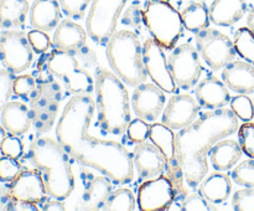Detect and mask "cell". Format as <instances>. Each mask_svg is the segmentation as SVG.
<instances>
[{
  "label": "cell",
  "mask_w": 254,
  "mask_h": 211,
  "mask_svg": "<svg viewBox=\"0 0 254 211\" xmlns=\"http://www.w3.org/2000/svg\"><path fill=\"white\" fill-rule=\"evenodd\" d=\"M166 104L165 91L158 84L143 83L135 87L131 96V108L138 118L146 122H155L163 114Z\"/></svg>",
  "instance_id": "2e32d148"
},
{
  "label": "cell",
  "mask_w": 254,
  "mask_h": 211,
  "mask_svg": "<svg viewBox=\"0 0 254 211\" xmlns=\"http://www.w3.org/2000/svg\"><path fill=\"white\" fill-rule=\"evenodd\" d=\"M29 158L40 170L50 198L64 200L74 189V175L69 155L59 141L39 137L31 143Z\"/></svg>",
  "instance_id": "277c9868"
},
{
  "label": "cell",
  "mask_w": 254,
  "mask_h": 211,
  "mask_svg": "<svg viewBox=\"0 0 254 211\" xmlns=\"http://www.w3.org/2000/svg\"><path fill=\"white\" fill-rule=\"evenodd\" d=\"M37 67L62 82L67 92L72 94H92L94 91V79L87 70L79 66L73 52L55 49L42 54L37 61Z\"/></svg>",
  "instance_id": "8992f818"
},
{
  "label": "cell",
  "mask_w": 254,
  "mask_h": 211,
  "mask_svg": "<svg viewBox=\"0 0 254 211\" xmlns=\"http://www.w3.org/2000/svg\"><path fill=\"white\" fill-rule=\"evenodd\" d=\"M200 103L186 93L174 94L165 104L161 119L173 131H181L197 119Z\"/></svg>",
  "instance_id": "e0dca14e"
},
{
  "label": "cell",
  "mask_w": 254,
  "mask_h": 211,
  "mask_svg": "<svg viewBox=\"0 0 254 211\" xmlns=\"http://www.w3.org/2000/svg\"><path fill=\"white\" fill-rule=\"evenodd\" d=\"M15 73L7 69L0 70V113L14 93Z\"/></svg>",
  "instance_id": "e575fe53"
},
{
  "label": "cell",
  "mask_w": 254,
  "mask_h": 211,
  "mask_svg": "<svg viewBox=\"0 0 254 211\" xmlns=\"http://www.w3.org/2000/svg\"><path fill=\"white\" fill-rule=\"evenodd\" d=\"M238 117L232 109H211L176 133V151L180 158L186 185L195 190L207 175V155L221 139L238 131Z\"/></svg>",
  "instance_id": "7a4b0ae2"
},
{
  "label": "cell",
  "mask_w": 254,
  "mask_h": 211,
  "mask_svg": "<svg viewBox=\"0 0 254 211\" xmlns=\"http://www.w3.org/2000/svg\"><path fill=\"white\" fill-rule=\"evenodd\" d=\"M87 30L71 19L61 20L54 32V46L59 50L68 52H78L86 46Z\"/></svg>",
  "instance_id": "7402d4cb"
},
{
  "label": "cell",
  "mask_w": 254,
  "mask_h": 211,
  "mask_svg": "<svg viewBox=\"0 0 254 211\" xmlns=\"http://www.w3.org/2000/svg\"><path fill=\"white\" fill-rule=\"evenodd\" d=\"M143 22L151 37L165 50H173L183 36L181 12L168 0H148L143 6Z\"/></svg>",
  "instance_id": "52a82bcc"
},
{
  "label": "cell",
  "mask_w": 254,
  "mask_h": 211,
  "mask_svg": "<svg viewBox=\"0 0 254 211\" xmlns=\"http://www.w3.org/2000/svg\"><path fill=\"white\" fill-rule=\"evenodd\" d=\"M143 57L146 73L150 77L151 81L158 84L163 91L174 93L178 87L174 82L170 69H169L165 49L160 44H158L153 37L146 39L143 44Z\"/></svg>",
  "instance_id": "5bb4252c"
},
{
  "label": "cell",
  "mask_w": 254,
  "mask_h": 211,
  "mask_svg": "<svg viewBox=\"0 0 254 211\" xmlns=\"http://www.w3.org/2000/svg\"><path fill=\"white\" fill-rule=\"evenodd\" d=\"M0 151H1L2 155L19 159L24 154V144L19 137L10 134V136H6V138L0 145Z\"/></svg>",
  "instance_id": "7bdbcfd3"
},
{
  "label": "cell",
  "mask_w": 254,
  "mask_h": 211,
  "mask_svg": "<svg viewBox=\"0 0 254 211\" xmlns=\"http://www.w3.org/2000/svg\"><path fill=\"white\" fill-rule=\"evenodd\" d=\"M5 138H6V129L2 127V124H0V145H1Z\"/></svg>",
  "instance_id": "7dc6e473"
},
{
  "label": "cell",
  "mask_w": 254,
  "mask_h": 211,
  "mask_svg": "<svg viewBox=\"0 0 254 211\" xmlns=\"http://www.w3.org/2000/svg\"><path fill=\"white\" fill-rule=\"evenodd\" d=\"M64 200H59V199L51 198L49 200L44 201V204L41 205V209L45 211H64L66 210V206L62 203Z\"/></svg>",
  "instance_id": "f6af8a7d"
},
{
  "label": "cell",
  "mask_w": 254,
  "mask_h": 211,
  "mask_svg": "<svg viewBox=\"0 0 254 211\" xmlns=\"http://www.w3.org/2000/svg\"><path fill=\"white\" fill-rule=\"evenodd\" d=\"M231 191H232V178L220 170L206 175L198 185V193L213 205L227 201Z\"/></svg>",
  "instance_id": "484cf974"
},
{
  "label": "cell",
  "mask_w": 254,
  "mask_h": 211,
  "mask_svg": "<svg viewBox=\"0 0 254 211\" xmlns=\"http://www.w3.org/2000/svg\"><path fill=\"white\" fill-rule=\"evenodd\" d=\"M242 153L243 150L240 141L225 138L212 146L208 156L215 170L227 171L237 165L240 159L242 158Z\"/></svg>",
  "instance_id": "4316f807"
},
{
  "label": "cell",
  "mask_w": 254,
  "mask_h": 211,
  "mask_svg": "<svg viewBox=\"0 0 254 211\" xmlns=\"http://www.w3.org/2000/svg\"><path fill=\"white\" fill-rule=\"evenodd\" d=\"M36 86L37 82L32 74H20L14 79V94L20 98L30 99L36 89Z\"/></svg>",
  "instance_id": "d590c367"
},
{
  "label": "cell",
  "mask_w": 254,
  "mask_h": 211,
  "mask_svg": "<svg viewBox=\"0 0 254 211\" xmlns=\"http://www.w3.org/2000/svg\"><path fill=\"white\" fill-rule=\"evenodd\" d=\"M195 96L200 106L207 109L225 108L232 98L223 79L213 74H207L205 78L197 82Z\"/></svg>",
  "instance_id": "d6986e66"
},
{
  "label": "cell",
  "mask_w": 254,
  "mask_h": 211,
  "mask_svg": "<svg viewBox=\"0 0 254 211\" xmlns=\"http://www.w3.org/2000/svg\"><path fill=\"white\" fill-rule=\"evenodd\" d=\"M253 103H254V98H253Z\"/></svg>",
  "instance_id": "c3c4849f"
},
{
  "label": "cell",
  "mask_w": 254,
  "mask_h": 211,
  "mask_svg": "<svg viewBox=\"0 0 254 211\" xmlns=\"http://www.w3.org/2000/svg\"><path fill=\"white\" fill-rule=\"evenodd\" d=\"M247 9L246 0H213L210 5L211 22L222 27L233 26L245 16Z\"/></svg>",
  "instance_id": "d4e9b609"
},
{
  "label": "cell",
  "mask_w": 254,
  "mask_h": 211,
  "mask_svg": "<svg viewBox=\"0 0 254 211\" xmlns=\"http://www.w3.org/2000/svg\"><path fill=\"white\" fill-rule=\"evenodd\" d=\"M61 5L62 12L69 19L79 20L83 19L87 14V10L92 4V0H59Z\"/></svg>",
  "instance_id": "836d02e7"
},
{
  "label": "cell",
  "mask_w": 254,
  "mask_h": 211,
  "mask_svg": "<svg viewBox=\"0 0 254 211\" xmlns=\"http://www.w3.org/2000/svg\"><path fill=\"white\" fill-rule=\"evenodd\" d=\"M168 64L178 88L190 89L197 84L202 72L200 52L197 47L189 42L178 45L171 50Z\"/></svg>",
  "instance_id": "30bf717a"
},
{
  "label": "cell",
  "mask_w": 254,
  "mask_h": 211,
  "mask_svg": "<svg viewBox=\"0 0 254 211\" xmlns=\"http://www.w3.org/2000/svg\"><path fill=\"white\" fill-rule=\"evenodd\" d=\"M232 208L236 211H254V188H245L233 194Z\"/></svg>",
  "instance_id": "ab89813d"
},
{
  "label": "cell",
  "mask_w": 254,
  "mask_h": 211,
  "mask_svg": "<svg viewBox=\"0 0 254 211\" xmlns=\"http://www.w3.org/2000/svg\"><path fill=\"white\" fill-rule=\"evenodd\" d=\"M21 164L17 161V159L6 155H2L0 158V181L2 183L12 181L21 173Z\"/></svg>",
  "instance_id": "f35d334b"
},
{
  "label": "cell",
  "mask_w": 254,
  "mask_h": 211,
  "mask_svg": "<svg viewBox=\"0 0 254 211\" xmlns=\"http://www.w3.org/2000/svg\"><path fill=\"white\" fill-rule=\"evenodd\" d=\"M27 0H0V29L22 27L30 11Z\"/></svg>",
  "instance_id": "83f0119b"
},
{
  "label": "cell",
  "mask_w": 254,
  "mask_h": 211,
  "mask_svg": "<svg viewBox=\"0 0 254 211\" xmlns=\"http://www.w3.org/2000/svg\"><path fill=\"white\" fill-rule=\"evenodd\" d=\"M134 168L139 179L148 180L163 175L166 170V159L160 149L151 141L135 143L133 150Z\"/></svg>",
  "instance_id": "ac0fdd59"
},
{
  "label": "cell",
  "mask_w": 254,
  "mask_h": 211,
  "mask_svg": "<svg viewBox=\"0 0 254 211\" xmlns=\"http://www.w3.org/2000/svg\"><path fill=\"white\" fill-rule=\"evenodd\" d=\"M222 79L226 86L236 93H254V65L242 60H233L223 67Z\"/></svg>",
  "instance_id": "ffe728a7"
},
{
  "label": "cell",
  "mask_w": 254,
  "mask_h": 211,
  "mask_svg": "<svg viewBox=\"0 0 254 211\" xmlns=\"http://www.w3.org/2000/svg\"><path fill=\"white\" fill-rule=\"evenodd\" d=\"M113 193V181L106 175L94 176L87 186L79 200V209L81 210L97 211L103 210L107 200L111 194Z\"/></svg>",
  "instance_id": "603a6c76"
},
{
  "label": "cell",
  "mask_w": 254,
  "mask_h": 211,
  "mask_svg": "<svg viewBox=\"0 0 254 211\" xmlns=\"http://www.w3.org/2000/svg\"><path fill=\"white\" fill-rule=\"evenodd\" d=\"M128 0H92L86 19L88 36L96 44L106 46L117 31L118 20Z\"/></svg>",
  "instance_id": "9c48e42d"
},
{
  "label": "cell",
  "mask_w": 254,
  "mask_h": 211,
  "mask_svg": "<svg viewBox=\"0 0 254 211\" xmlns=\"http://www.w3.org/2000/svg\"><path fill=\"white\" fill-rule=\"evenodd\" d=\"M62 9L59 0H35L30 6L29 20L34 29L50 32L61 22Z\"/></svg>",
  "instance_id": "44dd1931"
},
{
  "label": "cell",
  "mask_w": 254,
  "mask_h": 211,
  "mask_svg": "<svg viewBox=\"0 0 254 211\" xmlns=\"http://www.w3.org/2000/svg\"><path fill=\"white\" fill-rule=\"evenodd\" d=\"M231 178L237 185L243 188H254V159H247L232 169Z\"/></svg>",
  "instance_id": "1f68e13d"
},
{
  "label": "cell",
  "mask_w": 254,
  "mask_h": 211,
  "mask_svg": "<svg viewBox=\"0 0 254 211\" xmlns=\"http://www.w3.org/2000/svg\"><path fill=\"white\" fill-rule=\"evenodd\" d=\"M27 39H29L30 45H31L32 50L36 54H45L51 49L54 45L51 37L47 35L46 31H41V30H31L27 32Z\"/></svg>",
  "instance_id": "60d3db41"
},
{
  "label": "cell",
  "mask_w": 254,
  "mask_h": 211,
  "mask_svg": "<svg viewBox=\"0 0 254 211\" xmlns=\"http://www.w3.org/2000/svg\"><path fill=\"white\" fill-rule=\"evenodd\" d=\"M5 190L14 200L37 206L42 205L49 195L42 174L36 168L21 170Z\"/></svg>",
  "instance_id": "9a60e30c"
},
{
  "label": "cell",
  "mask_w": 254,
  "mask_h": 211,
  "mask_svg": "<svg viewBox=\"0 0 254 211\" xmlns=\"http://www.w3.org/2000/svg\"><path fill=\"white\" fill-rule=\"evenodd\" d=\"M97 94L96 126L103 133L122 136L131 121L130 101L126 83L114 72L98 66L94 71Z\"/></svg>",
  "instance_id": "3957f363"
},
{
  "label": "cell",
  "mask_w": 254,
  "mask_h": 211,
  "mask_svg": "<svg viewBox=\"0 0 254 211\" xmlns=\"http://www.w3.org/2000/svg\"><path fill=\"white\" fill-rule=\"evenodd\" d=\"M149 127L150 124H148V122L136 117V119L130 121L129 123L127 128V136L134 143L145 141L149 138Z\"/></svg>",
  "instance_id": "b9f144b4"
},
{
  "label": "cell",
  "mask_w": 254,
  "mask_h": 211,
  "mask_svg": "<svg viewBox=\"0 0 254 211\" xmlns=\"http://www.w3.org/2000/svg\"><path fill=\"white\" fill-rule=\"evenodd\" d=\"M180 209L183 211H216L217 208L213 206L210 201L206 200L200 193H193L186 195V198L181 201Z\"/></svg>",
  "instance_id": "8d00e7d4"
},
{
  "label": "cell",
  "mask_w": 254,
  "mask_h": 211,
  "mask_svg": "<svg viewBox=\"0 0 254 211\" xmlns=\"http://www.w3.org/2000/svg\"><path fill=\"white\" fill-rule=\"evenodd\" d=\"M96 103L91 94H74L64 106L56 126V138L77 163L98 170L114 184L126 185L134 178L133 154L116 141L88 133Z\"/></svg>",
  "instance_id": "6da1fadb"
},
{
  "label": "cell",
  "mask_w": 254,
  "mask_h": 211,
  "mask_svg": "<svg viewBox=\"0 0 254 211\" xmlns=\"http://www.w3.org/2000/svg\"><path fill=\"white\" fill-rule=\"evenodd\" d=\"M36 89L30 98V111L36 131L45 133L55 124L64 92L59 79L41 67L36 69Z\"/></svg>",
  "instance_id": "ba28073f"
},
{
  "label": "cell",
  "mask_w": 254,
  "mask_h": 211,
  "mask_svg": "<svg viewBox=\"0 0 254 211\" xmlns=\"http://www.w3.org/2000/svg\"><path fill=\"white\" fill-rule=\"evenodd\" d=\"M106 55L114 73L128 86L136 87L148 78L143 45L130 30H118L106 45Z\"/></svg>",
  "instance_id": "5b68a950"
},
{
  "label": "cell",
  "mask_w": 254,
  "mask_h": 211,
  "mask_svg": "<svg viewBox=\"0 0 254 211\" xmlns=\"http://www.w3.org/2000/svg\"><path fill=\"white\" fill-rule=\"evenodd\" d=\"M136 199L133 191L128 188H119L111 194L104 205V211H134Z\"/></svg>",
  "instance_id": "f546056e"
},
{
  "label": "cell",
  "mask_w": 254,
  "mask_h": 211,
  "mask_svg": "<svg viewBox=\"0 0 254 211\" xmlns=\"http://www.w3.org/2000/svg\"><path fill=\"white\" fill-rule=\"evenodd\" d=\"M0 121L10 134L22 136L32 126L31 111L24 102L9 101L0 113Z\"/></svg>",
  "instance_id": "cb8c5ba5"
},
{
  "label": "cell",
  "mask_w": 254,
  "mask_h": 211,
  "mask_svg": "<svg viewBox=\"0 0 254 211\" xmlns=\"http://www.w3.org/2000/svg\"><path fill=\"white\" fill-rule=\"evenodd\" d=\"M141 21H143V7L138 1H135L124 11L123 16H122V22L126 26L136 27Z\"/></svg>",
  "instance_id": "ee69618b"
},
{
  "label": "cell",
  "mask_w": 254,
  "mask_h": 211,
  "mask_svg": "<svg viewBox=\"0 0 254 211\" xmlns=\"http://www.w3.org/2000/svg\"><path fill=\"white\" fill-rule=\"evenodd\" d=\"M247 26L254 32V6L250 10L247 16Z\"/></svg>",
  "instance_id": "bcb514c9"
},
{
  "label": "cell",
  "mask_w": 254,
  "mask_h": 211,
  "mask_svg": "<svg viewBox=\"0 0 254 211\" xmlns=\"http://www.w3.org/2000/svg\"><path fill=\"white\" fill-rule=\"evenodd\" d=\"M238 141L243 153L254 159V123L245 122L238 128Z\"/></svg>",
  "instance_id": "74e56055"
},
{
  "label": "cell",
  "mask_w": 254,
  "mask_h": 211,
  "mask_svg": "<svg viewBox=\"0 0 254 211\" xmlns=\"http://www.w3.org/2000/svg\"><path fill=\"white\" fill-rule=\"evenodd\" d=\"M231 109L243 122H251L254 118V103L248 94H238L231 98Z\"/></svg>",
  "instance_id": "d6a6232c"
},
{
  "label": "cell",
  "mask_w": 254,
  "mask_h": 211,
  "mask_svg": "<svg viewBox=\"0 0 254 211\" xmlns=\"http://www.w3.org/2000/svg\"><path fill=\"white\" fill-rule=\"evenodd\" d=\"M175 201V189L169 176L148 179L138 188V208L141 211L169 210Z\"/></svg>",
  "instance_id": "4fadbf2b"
},
{
  "label": "cell",
  "mask_w": 254,
  "mask_h": 211,
  "mask_svg": "<svg viewBox=\"0 0 254 211\" xmlns=\"http://www.w3.org/2000/svg\"><path fill=\"white\" fill-rule=\"evenodd\" d=\"M0 61L14 73L26 71L34 61V50L27 34L16 29L4 30L0 34Z\"/></svg>",
  "instance_id": "7c38bea8"
},
{
  "label": "cell",
  "mask_w": 254,
  "mask_h": 211,
  "mask_svg": "<svg viewBox=\"0 0 254 211\" xmlns=\"http://www.w3.org/2000/svg\"><path fill=\"white\" fill-rule=\"evenodd\" d=\"M181 17L185 29L191 32H200L210 26V6L203 0H195L185 5L181 10Z\"/></svg>",
  "instance_id": "f1b7e54d"
},
{
  "label": "cell",
  "mask_w": 254,
  "mask_h": 211,
  "mask_svg": "<svg viewBox=\"0 0 254 211\" xmlns=\"http://www.w3.org/2000/svg\"><path fill=\"white\" fill-rule=\"evenodd\" d=\"M236 52L242 57L245 61L254 65V32L248 26L240 27L235 32Z\"/></svg>",
  "instance_id": "4dcf8cb0"
},
{
  "label": "cell",
  "mask_w": 254,
  "mask_h": 211,
  "mask_svg": "<svg viewBox=\"0 0 254 211\" xmlns=\"http://www.w3.org/2000/svg\"><path fill=\"white\" fill-rule=\"evenodd\" d=\"M196 46L200 56L212 70H221L236 59L235 44L220 30L207 27L196 34Z\"/></svg>",
  "instance_id": "8fae6325"
}]
</instances>
